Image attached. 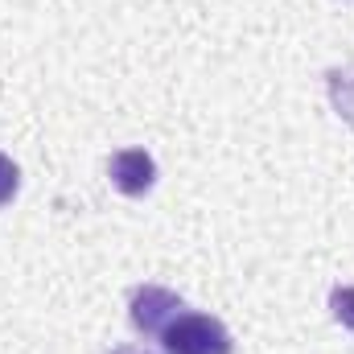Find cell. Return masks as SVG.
Masks as SVG:
<instances>
[{
	"mask_svg": "<svg viewBox=\"0 0 354 354\" xmlns=\"http://www.w3.org/2000/svg\"><path fill=\"white\" fill-rule=\"evenodd\" d=\"M165 354H231V334L210 313H177L161 334Z\"/></svg>",
	"mask_w": 354,
	"mask_h": 354,
	"instance_id": "cell-1",
	"label": "cell"
},
{
	"mask_svg": "<svg viewBox=\"0 0 354 354\" xmlns=\"http://www.w3.org/2000/svg\"><path fill=\"white\" fill-rule=\"evenodd\" d=\"M177 313H185L181 297L161 288V284H140L132 292V305H128V317L140 334H165V326L174 322Z\"/></svg>",
	"mask_w": 354,
	"mask_h": 354,
	"instance_id": "cell-2",
	"label": "cell"
},
{
	"mask_svg": "<svg viewBox=\"0 0 354 354\" xmlns=\"http://www.w3.org/2000/svg\"><path fill=\"white\" fill-rule=\"evenodd\" d=\"M107 174H111V185L128 198H140L153 189L157 181V161L145 153V149H120L111 161H107Z\"/></svg>",
	"mask_w": 354,
	"mask_h": 354,
	"instance_id": "cell-3",
	"label": "cell"
},
{
	"mask_svg": "<svg viewBox=\"0 0 354 354\" xmlns=\"http://www.w3.org/2000/svg\"><path fill=\"white\" fill-rule=\"evenodd\" d=\"M330 313H334L346 330H354V284H338V288L330 292Z\"/></svg>",
	"mask_w": 354,
	"mask_h": 354,
	"instance_id": "cell-4",
	"label": "cell"
},
{
	"mask_svg": "<svg viewBox=\"0 0 354 354\" xmlns=\"http://www.w3.org/2000/svg\"><path fill=\"white\" fill-rule=\"evenodd\" d=\"M17 185H21V169L12 165V157H4V153H0V206H8V202H12Z\"/></svg>",
	"mask_w": 354,
	"mask_h": 354,
	"instance_id": "cell-5",
	"label": "cell"
},
{
	"mask_svg": "<svg viewBox=\"0 0 354 354\" xmlns=\"http://www.w3.org/2000/svg\"><path fill=\"white\" fill-rule=\"evenodd\" d=\"M111 354H145V351H111Z\"/></svg>",
	"mask_w": 354,
	"mask_h": 354,
	"instance_id": "cell-6",
	"label": "cell"
}]
</instances>
